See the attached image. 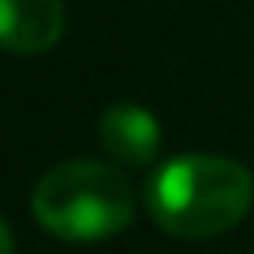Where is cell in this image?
Segmentation results:
<instances>
[{
  "instance_id": "obj_3",
  "label": "cell",
  "mask_w": 254,
  "mask_h": 254,
  "mask_svg": "<svg viewBox=\"0 0 254 254\" xmlns=\"http://www.w3.org/2000/svg\"><path fill=\"white\" fill-rule=\"evenodd\" d=\"M64 38L60 0H0V49L38 56Z\"/></svg>"
},
{
  "instance_id": "obj_5",
  "label": "cell",
  "mask_w": 254,
  "mask_h": 254,
  "mask_svg": "<svg viewBox=\"0 0 254 254\" xmlns=\"http://www.w3.org/2000/svg\"><path fill=\"white\" fill-rule=\"evenodd\" d=\"M0 254H15V243H11V232L4 221H0Z\"/></svg>"
},
{
  "instance_id": "obj_4",
  "label": "cell",
  "mask_w": 254,
  "mask_h": 254,
  "mask_svg": "<svg viewBox=\"0 0 254 254\" xmlns=\"http://www.w3.org/2000/svg\"><path fill=\"white\" fill-rule=\"evenodd\" d=\"M97 131H101V142L112 157L135 168L150 165L161 150V124L142 105H112V109H105Z\"/></svg>"
},
{
  "instance_id": "obj_2",
  "label": "cell",
  "mask_w": 254,
  "mask_h": 254,
  "mask_svg": "<svg viewBox=\"0 0 254 254\" xmlns=\"http://www.w3.org/2000/svg\"><path fill=\"white\" fill-rule=\"evenodd\" d=\"M34 217L56 239L101 243L135 217L131 183L101 161H64L49 168L34 187Z\"/></svg>"
},
{
  "instance_id": "obj_1",
  "label": "cell",
  "mask_w": 254,
  "mask_h": 254,
  "mask_svg": "<svg viewBox=\"0 0 254 254\" xmlns=\"http://www.w3.org/2000/svg\"><path fill=\"white\" fill-rule=\"evenodd\" d=\"M254 202V180L239 161L183 153L153 172L146 187L150 217L180 239H209L236 228Z\"/></svg>"
}]
</instances>
